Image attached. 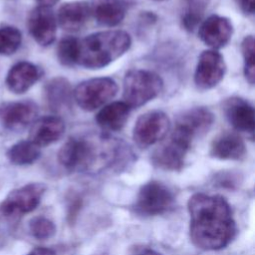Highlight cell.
Returning a JSON list of instances; mask_svg holds the SVG:
<instances>
[{
    "label": "cell",
    "instance_id": "obj_18",
    "mask_svg": "<svg viewBox=\"0 0 255 255\" xmlns=\"http://www.w3.org/2000/svg\"><path fill=\"white\" fill-rule=\"evenodd\" d=\"M40 78L39 69L29 62H19L8 72L6 84L8 89L15 94L27 92Z\"/></svg>",
    "mask_w": 255,
    "mask_h": 255
},
{
    "label": "cell",
    "instance_id": "obj_16",
    "mask_svg": "<svg viewBox=\"0 0 255 255\" xmlns=\"http://www.w3.org/2000/svg\"><path fill=\"white\" fill-rule=\"evenodd\" d=\"M37 115V108L30 102L8 104L0 112L3 125L11 130H21L32 124Z\"/></svg>",
    "mask_w": 255,
    "mask_h": 255
},
{
    "label": "cell",
    "instance_id": "obj_31",
    "mask_svg": "<svg viewBox=\"0 0 255 255\" xmlns=\"http://www.w3.org/2000/svg\"><path fill=\"white\" fill-rule=\"evenodd\" d=\"M134 255H162L152 249H148V248H145V249H141L139 251H137Z\"/></svg>",
    "mask_w": 255,
    "mask_h": 255
},
{
    "label": "cell",
    "instance_id": "obj_26",
    "mask_svg": "<svg viewBox=\"0 0 255 255\" xmlns=\"http://www.w3.org/2000/svg\"><path fill=\"white\" fill-rule=\"evenodd\" d=\"M241 50L244 58V75L250 84L255 81V64H254V37L249 35L244 38L241 44Z\"/></svg>",
    "mask_w": 255,
    "mask_h": 255
},
{
    "label": "cell",
    "instance_id": "obj_27",
    "mask_svg": "<svg viewBox=\"0 0 255 255\" xmlns=\"http://www.w3.org/2000/svg\"><path fill=\"white\" fill-rule=\"evenodd\" d=\"M31 234L37 239H48L56 232L55 224L48 218L38 216L33 218L29 224Z\"/></svg>",
    "mask_w": 255,
    "mask_h": 255
},
{
    "label": "cell",
    "instance_id": "obj_19",
    "mask_svg": "<svg viewBox=\"0 0 255 255\" xmlns=\"http://www.w3.org/2000/svg\"><path fill=\"white\" fill-rule=\"evenodd\" d=\"M90 10L98 23L108 27L119 25L127 11L122 0H92Z\"/></svg>",
    "mask_w": 255,
    "mask_h": 255
},
{
    "label": "cell",
    "instance_id": "obj_32",
    "mask_svg": "<svg viewBox=\"0 0 255 255\" xmlns=\"http://www.w3.org/2000/svg\"><path fill=\"white\" fill-rule=\"evenodd\" d=\"M40 6H46V7H51L52 5L56 4L59 0H37Z\"/></svg>",
    "mask_w": 255,
    "mask_h": 255
},
{
    "label": "cell",
    "instance_id": "obj_12",
    "mask_svg": "<svg viewBox=\"0 0 255 255\" xmlns=\"http://www.w3.org/2000/svg\"><path fill=\"white\" fill-rule=\"evenodd\" d=\"M223 111L231 126L238 131L253 134L255 113L252 105L239 97H231L223 104Z\"/></svg>",
    "mask_w": 255,
    "mask_h": 255
},
{
    "label": "cell",
    "instance_id": "obj_4",
    "mask_svg": "<svg viewBox=\"0 0 255 255\" xmlns=\"http://www.w3.org/2000/svg\"><path fill=\"white\" fill-rule=\"evenodd\" d=\"M117 92L118 85L113 79L94 78L80 83L73 91V99L81 109L92 112L106 105Z\"/></svg>",
    "mask_w": 255,
    "mask_h": 255
},
{
    "label": "cell",
    "instance_id": "obj_15",
    "mask_svg": "<svg viewBox=\"0 0 255 255\" xmlns=\"http://www.w3.org/2000/svg\"><path fill=\"white\" fill-rule=\"evenodd\" d=\"M65 131L64 121L56 116H47L35 121L30 129L29 140L39 147L57 141Z\"/></svg>",
    "mask_w": 255,
    "mask_h": 255
},
{
    "label": "cell",
    "instance_id": "obj_24",
    "mask_svg": "<svg viewBox=\"0 0 255 255\" xmlns=\"http://www.w3.org/2000/svg\"><path fill=\"white\" fill-rule=\"evenodd\" d=\"M79 39L74 37L63 38L57 47V57L59 62L66 67L77 65Z\"/></svg>",
    "mask_w": 255,
    "mask_h": 255
},
{
    "label": "cell",
    "instance_id": "obj_3",
    "mask_svg": "<svg viewBox=\"0 0 255 255\" xmlns=\"http://www.w3.org/2000/svg\"><path fill=\"white\" fill-rule=\"evenodd\" d=\"M161 78L150 71L131 70L124 79V102L129 108H138L153 100L162 90Z\"/></svg>",
    "mask_w": 255,
    "mask_h": 255
},
{
    "label": "cell",
    "instance_id": "obj_2",
    "mask_svg": "<svg viewBox=\"0 0 255 255\" xmlns=\"http://www.w3.org/2000/svg\"><path fill=\"white\" fill-rule=\"evenodd\" d=\"M128 33L120 30L102 31L79 40L77 64L87 69H101L125 54L130 47Z\"/></svg>",
    "mask_w": 255,
    "mask_h": 255
},
{
    "label": "cell",
    "instance_id": "obj_9",
    "mask_svg": "<svg viewBox=\"0 0 255 255\" xmlns=\"http://www.w3.org/2000/svg\"><path fill=\"white\" fill-rule=\"evenodd\" d=\"M226 65L222 55L215 50L201 53L194 74V82L198 89L209 90L217 86L224 77Z\"/></svg>",
    "mask_w": 255,
    "mask_h": 255
},
{
    "label": "cell",
    "instance_id": "obj_20",
    "mask_svg": "<svg viewBox=\"0 0 255 255\" xmlns=\"http://www.w3.org/2000/svg\"><path fill=\"white\" fill-rule=\"evenodd\" d=\"M246 153L243 139L236 133L226 132L216 137L210 148L211 156L218 159H241Z\"/></svg>",
    "mask_w": 255,
    "mask_h": 255
},
{
    "label": "cell",
    "instance_id": "obj_11",
    "mask_svg": "<svg viewBox=\"0 0 255 255\" xmlns=\"http://www.w3.org/2000/svg\"><path fill=\"white\" fill-rule=\"evenodd\" d=\"M28 30L33 39L41 46H49L56 37V17L50 7L38 6L28 18Z\"/></svg>",
    "mask_w": 255,
    "mask_h": 255
},
{
    "label": "cell",
    "instance_id": "obj_10",
    "mask_svg": "<svg viewBox=\"0 0 255 255\" xmlns=\"http://www.w3.org/2000/svg\"><path fill=\"white\" fill-rule=\"evenodd\" d=\"M93 144L84 138H69L60 148L59 162L70 170H84L90 167L95 160Z\"/></svg>",
    "mask_w": 255,
    "mask_h": 255
},
{
    "label": "cell",
    "instance_id": "obj_7",
    "mask_svg": "<svg viewBox=\"0 0 255 255\" xmlns=\"http://www.w3.org/2000/svg\"><path fill=\"white\" fill-rule=\"evenodd\" d=\"M169 129L168 117L161 111L141 115L133 128V139L140 147H147L162 139Z\"/></svg>",
    "mask_w": 255,
    "mask_h": 255
},
{
    "label": "cell",
    "instance_id": "obj_28",
    "mask_svg": "<svg viewBox=\"0 0 255 255\" xmlns=\"http://www.w3.org/2000/svg\"><path fill=\"white\" fill-rule=\"evenodd\" d=\"M202 14L203 7L201 5V2L190 1L182 16L183 27L188 31H192L200 23Z\"/></svg>",
    "mask_w": 255,
    "mask_h": 255
},
{
    "label": "cell",
    "instance_id": "obj_1",
    "mask_svg": "<svg viewBox=\"0 0 255 255\" xmlns=\"http://www.w3.org/2000/svg\"><path fill=\"white\" fill-rule=\"evenodd\" d=\"M189 234L192 243L203 250L226 247L236 232L232 210L224 197L195 193L188 199Z\"/></svg>",
    "mask_w": 255,
    "mask_h": 255
},
{
    "label": "cell",
    "instance_id": "obj_17",
    "mask_svg": "<svg viewBox=\"0 0 255 255\" xmlns=\"http://www.w3.org/2000/svg\"><path fill=\"white\" fill-rule=\"evenodd\" d=\"M91 16L90 4L85 1H72L63 4L58 11L60 26L66 31L81 30Z\"/></svg>",
    "mask_w": 255,
    "mask_h": 255
},
{
    "label": "cell",
    "instance_id": "obj_33",
    "mask_svg": "<svg viewBox=\"0 0 255 255\" xmlns=\"http://www.w3.org/2000/svg\"><path fill=\"white\" fill-rule=\"evenodd\" d=\"M155 1H163V0H155Z\"/></svg>",
    "mask_w": 255,
    "mask_h": 255
},
{
    "label": "cell",
    "instance_id": "obj_13",
    "mask_svg": "<svg viewBox=\"0 0 255 255\" xmlns=\"http://www.w3.org/2000/svg\"><path fill=\"white\" fill-rule=\"evenodd\" d=\"M233 27L229 19L211 15L200 25L198 35L201 41L213 49L224 47L231 39Z\"/></svg>",
    "mask_w": 255,
    "mask_h": 255
},
{
    "label": "cell",
    "instance_id": "obj_8",
    "mask_svg": "<svg viewBox=\"0 0 255 255\" xmlns=\"http://www.w3.org/2000/svg\"><path fill=\"white\" fill-rule=\"evenodd\" d=\"M45 190L42 183H29L14 189L0 205V211L6 216L29 213L39 205Z\"/></svg>",
    "mask_w": 255,
    "mask_h": 255
},
{
    "label": "cell",
    "instance_id": "obj_5",
    "mask_svg": "<svg viewBox=\"0 0 255 255\" xmlns=\"http://www.w3.org/2000/svg\"><path fill=\"white\" fill-rule=\"evenodd\" d=\"M192 139L178 129H173L170 138L152 154L153 164L165 170H179L184 163L185 155Z\"/></svg>",
    "mask_w": 255,
    "mask_h": 255
},
{
    "label": "cell",
    "instance_id": "obj_29",
    "mask_svg": "<svg viewBox=\"0 0 255 255\" xmlns=\"http://www.w3.org/2000/svg\"><path fill=\"white\" fill-rule=\"evenodd\" d=\"M238 7L247 15H252L255 11V0H235Z\"/></svg>",
    "mask_w": 255,
    "mask_h": 255
},
{
    "label": "cell",
    "instance_id": "obj_22",
    "mask_svg": "<svg viewBox=\"0 0 255 255\" xmlns=\"http://www.w3.org/2000/svg\"><path fill=\"white\" fill-rule=\"evenodd\" d=\"M47 101L54 111L71 108L73 91L70 83L63 78H56L49 82L46 87Z\"/></svg>",
    "mask_w": 255,
    "mask_h": 255
},
{
    "label": "cell",
    "instance_id": "obj_6",
    "mask_svg": "<svg viewBox=\"0 0 255 255\" xmlns=\"http://www.w3.org/2000/svg\"><path fill=\"white\" fill-rule=\"evenodd\" d=\"M173 201V194L167 186L158 181H149L140 187L135 209L140 214L158 215L171 208Z\"/></svg>",
    "mask_w": 255,
    "mask_h": 255
},
{
    "label": "cell",
    "instance_id": "obj_25",
    "mask_svg": "<svg viewBox=\"0 0 255 255\" xmlns=\"http://www.w3.org/2000/svg\"><path fill=\"white\" fill-rule=\"evenodd\" d=\"M21 32L14 27L0 28V54L11 55L21 45Z\"/></svg>",
    "mask_w": 255,
    "mask_h": 255
},
{
    "label": "cell",
    "instance_id": "obj_23",
    "mask_svg": "<svg viewBox=\"0 0 255 255\" xmlns=\"http://www.w3.org/2000/svg\"><path fill=\"white\" fill-rule=\"evenodd\" d=\"M40 147L31 140H21L7 151L9 160L17 165L31 164L40 156Z\"/></svg>",
    "mask_w": 255,
    "mask_h": 255
},
{
    "label": "cell",
    "instance_id": "obj_14",
    "mask_svg": "<svg viewBox=\"0 0 255 255\" xmlns=\"http://www.w3.org/2000/svg\"><path fill=\"white\" fill-rule=\"evenodd\" d=\"M214 116L206 108H193L182 113L176 120L175 128L187 133L192 139L204 134L211 128Z\"/></svg>",
    "mask_w": 255,
    "mask_h": 255
},
{
    "label": "cell",
    "instance_id": "obj_21",
    "mask_svg": "<svg viewBox=\"0 0 255 255\" xmlns=\"http://www.w3.org/2000/svg\"><path fill=\"white\" fill-rule=\"evenodd\" d=\"M130 108L125 102H114L106 105L96 116L98 125L105 130L117 131L126 125Z\"/></svg>",
    "mask_w": 255,
    "mask_h": 255
},
{
    "label": "cell",
    "instance_id": "obj_30",
    "mask_svg": "<svg viewBox=\"0 0 255 255\" xmlns=\"http://www.w3.org/2000/svg\"><path fill=\"white\" fill-rule=\"evenodd\" d=\"M27 255H56L52 249L45 247H37L29 252Z\"/></svg>",
    "mask_w": 255,
    "mask_h": 255
}]
</instances>
